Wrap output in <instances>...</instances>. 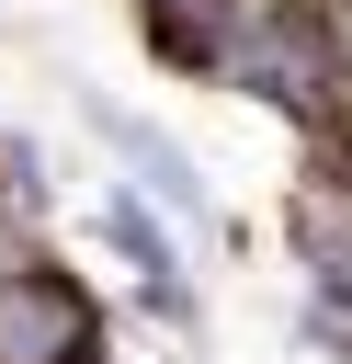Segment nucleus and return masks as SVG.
I'll return each instance as SVG.
<instances>
[{
  "mask_svg": "<svg viewBox=\"0 0 352 364\" xmlns=\"http://www.w3.org/2000/svg\"><path fill=\"white\" fill-rule=\"evenodd\" d=\"M102 136H114V148H125V159H136V171H148V182L170 193V205H204V182H193V159H182V148H170L159 125H114V114H102Z\"/></svg>",
  "mask_w": 352,
  "mask_h": 364,
  "instance_id": "nucleus-4",
  "label": "nucleus"
},
{
  "mask_svg": "<svg viewBox=\"0 0 352 364\" xmlns=\"http://www.w3.org/2000/svg\"><path fill=\"white\" fill-rule=\"evenodd\" d=\"M284 239L318 273V318H352V216L341 205H284Z\"/></svg>",
  "mask_w": 352,
  "mask_h": 364,
  "instance_id": "nucleus-2",
  "label": "nucleus"
},
{
  "mask_svg": "<svg viewBox=\"0 0 352 364\" xmlns=\"http://www.w3.org/2000/svg\"><path fill=\"white\" fill-rule=\"evenodd\" d=\"M91 341L102 318L57 262H0V364H79Z\"/></svg>",
  "mask_w": 352,
  "mask_h": 364,
  "instance_id": "nucleus-1",
  "label": "nucleus"
},
{
  "mask_svg": "<svg viewBox=\"0 0 352 364\" xmlns=\"http://www.w3.org/2000/svg\"><path fill=\"white\" fill-rule=\"evenodd\" d=\"M102 228H114V250L136 262V284H148V307H159V318H193V296H182V262H170V239H159V216H148L136 193H114V205H102Z\"/></svg>",
  "mask_w": 352,
  "mask_h": 364,
  "instance_id": "nucleus-3",
  "label": "nucleus"
}]
</instances>
